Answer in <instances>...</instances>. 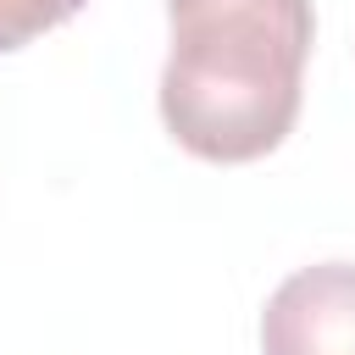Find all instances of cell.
Returning <instances> with one entry per match:
<instances>
[{
  "mask_svg": "<svg viewBox=\"0 0 355 355\" xmlns=\"http://www.w3.org/2000/svg\"><path fill=\"white\" fill-rule=\"evenodd\" d=\"M161 122L200 161H255L300 116L311 0H166Z\"/></svg>",
  "mask_w": 355,
  "mask_h": 355,
  "instance_id": "6da1fadb",
  "label": "cell"
},
{
  "mask_svg": "<svg viewBox=\"0 0 355 355\" xmlns=\"http://www.w3.org/2000/svg\"><path fill=\"white\" fill-rule=\"evenodd\" d=\"M261 355H355V266L316 261L283 277L261 311Z\"/></svg>",
  "mask_w": 355,
  "mask_h": 355,
  "instance_id": "7a4b0ae2",
  "label": "cell"
},
{
  "mask_svg": "<svg viewBox=\"0 0 355 355\" xmlns=\"http://www.w3.org/2000/svg\"><path fill=\"white\" fill-rule=\"evenodd\" d=\"M72 11H83V0H0V50H22Z\"/></svg>",
  "mask_w": 355,
  "mask_h": 355,
  "instance_id": "3957f363",
  "label": "cell"
}]
</instances>
